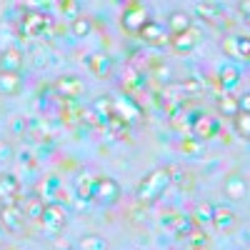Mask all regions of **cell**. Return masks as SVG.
<instances>
[{
  "label": "cell",
  "mask_w": 250,
  "mask_h": 250,
  "mask_svg": "<svg viewBox=\"0 0 250 250\" xmlns=\"http://www.w3.org/2000/svg\"><path fill=\"white\" fill-rule=\"evenodd\" d=\"M185 245H188V250H205L208 248V235L195 228V230L185 238Z\"/></svg>",
  "instance_id": "obj_27"
},
{
  "label": "cell",
  "mask_w": 250,
  "mask_h": 250,
  "mask_svg": "<svg viewBox=\"0 0 250 250\" xmlns=\"http://www.w3.org/2000/svg\"><path fill=\"white\" fill-rule=\"evenodd\" d=\"M55 90H58L60 98H65L68 103H73V100H78L83 93H85V83H83L78 75H60L55 80Z\"/></svg>",
  "instance_id": "obj_6"
},
{
  "label": "cell",
  "mask_w": 250,
  "mask_h": 250,
  "mask_svg": "<svg viewBox=\"0 0 250 250\" xmlns=\"http://www.w3.org/2000/svg\"><path fill=\"white\" fill-rule=\"evenodd\" d=\"M75 190H78V198H83V200H93L95 178H90L88 173H80V175L75 178Z\"/></svg>",
  "instance_id": "obj_20"
},
{
  "label": "cell",
  "mask_w": 250,
  "mask_h": 250,
  "mask_svg": "<svg viewBox=\"0 0 250 250\" xmlns=\"http://www.w3.org/2000/svg\"><path fill=\"white\" fill-rule=\"evenodd\" d=\"M153 75H158L160 80H168V78H170V68H168V65H155Z\"/></svg>",
  "instance_id": "obj_37"
},
{
  "label": "cell",
  "mask_w": 250,
  "mask_h": 250,
  "mask_svg": "<svg viewBox=\"0 0 250 250\" xmlns=\"http://www.w3.org/2000/svg\"><path fill=\"white\" fill-rule=\"evenodd\" d=\"M70 30H73V35H75V38H88V35H90V30H93V20H90V18H85V15H78V18L73 20Z\"/></svg>",
  "instance_id": "obj_26"
},
{
  "label": "cell",
  "mask_w": 250,
  "mask_h": 250,
  "mask_svg": "<svg viewBox=\"0 0 250 250\" xmlns=\"http://www.w3.org/2000/svg\"><path fill=\"white\" fill-rule=\"evenodd\" d=\"M220 85L225 88V90H230V88H235L238 83H240V73H238V68H233V65H225V68H220Z\"/></svg>",
  "instance_id": "obj_24"
},
{
  "label": "cell",
  "mask_w": 250,
  "mask_h": 250,
  "mask_svg": "<svg viewBox=\"0 0 250 250\" xmlns=\"http://www.w3.org/2000/svg\"><path fill=\"white\" fill-rule=\"evenodd\" d=\"M25 88V83H23V75L20 73H0V93L3 95H20Z\"/></svg>",
  "instance_id": "obj_14"
},
{
  "label": "cell",
  "mask_w": 250,
  "mask_h": 250,
  "mask_svg": "<svg viewBox=\"0 0 250 250\" xmlns=\"http://www.w3.org/2000/svg\"><path fill=\"white\" fill-rule=\"evenodd\" d=\"M25 210L20 208L18 203L15 205H3L0 208V223L5 225V230H10V233H20L23 230V225H25Z\"/></svg>",
  "instance_id": "obj_9"
},
{
  "label": "cell",
  "mask_w": 250,
  "mask_h": 250,
  "mask_svg": "<svg viewBox=\"0 0 250 250\" xmlns=\"http://www.w3.org/2000/svg\"><path fill=\"white\" fill-rule=\"evenodd\" d=\"M40 223L45 225V230H48L50 235H58V233L62 230V228H65V223H68L65 208L58 205V203L45 205V210H43V218H40Z\"/></svg>",
  "instance_id": "obj_2"
},
{
  "label": "cell",
  "mask_w": 250,
  "mask_h": 250,
  "mask_svg": "<svg viewBox=\"0 0 250 250\" xmlns=\"http://www.w3.org/2000/svg\"><path fill=\"white\" fill-rule=\"evenodd\" d=\"M23 33L25 35H50V18L45 13H25L23 18Z\"/></svg>",
  "instance_id": "obj_10"
},
{
  "label": "cell",
  "mask_w": 250,
  "mask_h": 250,
  "mask_svg": "<svg viewBox=\"0 0 250 250\" xmlns=\"http://www.w3.org/2000/svg\"><path fill=\"white\" fill-rule=\"evenodd\" d=\"M223 50H225V55H228V58H233V60H238V58H240V55H238V45H235V35L223 40Z\"/></svg>",
  "instance_id": "obj_33"
},
{
  "label": "cell",
  "mask_w": 250,
  "mask_h": 250,
  "mask_svg": "<svg viewBox=\"0 0 250 250\" xmlns=\"http://www.w3.org/2000/svg\"><path fill=\"white\" fill-rule=\"evenodd\" d=\"M148 10H145L143 5H138V3H130L128 8H125V13H123V28L128 30V33H133V35H138L143 28H145V23H148Z\"/></svg>",
  "instance_id": "obj_7"
},
{
  "label": "cell",
  "mask_w": 250,
  "mask_h": 250,
  "mask_svg": "<svg viewBox=\"0 0 250 250\" xmlns=\"http://www.w3.org/2000/svg\"><path fill=\"white\" fill-rule=\"evenodd\" d=\"M233 128H235L238 135L250 138V113H238V115L233 118Z\"/></svg>",
  "instance_id": "obj_29"
},
{
  "label": "cell",
  "mask_w": 250,
  "mask_h": 250,
  "mask_svg": "<svg viewBox=\"0 0 250 250\" xmlns=\"http://www.w3.org/2000/svg\"><path fill=\"white\" fill-rule=\"evenodd\" d=\"M198 40H200V33H198L195 28H190V30L183 33V35H173V38H170V45H173L178 53H190V50L198 45Z\"/></svg>",
  "instance_id": "obj_16"
},
{
  "label": "cell",
  "mask_w": 250,
  "mask_h": 250,
  "mask_svg": "<svg viewBox=\"0 0 250 250\" xmlns=\"http://www.w3.org/2000/svg\"><path fill=\"white\" fill-rule=\"evenodd\" d=\"M28 123H30V120H25V115H18V118L13 120V130H15V133H25V130H28Z\"/></svg>",
  "instance_id": "obj_35"
},
{
  "label": "cell",
  "mask_w": 250,
  "mask_h": 250,
  "mask_svg": "<svg viewBox=\"0 0 250 250\" xmlns=\"http://www.w3.org/2000/svg\"><path fill=\"white\" fill-rule=\"evenodd\" d=\"M213 210H215V205H210V203H198L195 210H193V223H200V225L213 223Z\"/></svg>",
  "instance_id": "obj_25"
},
{
  "label": "cell",
  "mask_w": 250,
  "mask_h": 250,
  "mask_svg": "<svg viewBox=\"0 0 250 250\" xmlns=\"http://www.w3.org/2000/svg\"><path fill=\"white\" fill-rule=\"evenodd\" d=\"M170 183H173V180H170V170H168V168H158V170L148 173V175L140 180L135 195H138L140 203H155L165 190H168Z\"/></svg>",
  "instance_id": "obj_1"
},
{
  "label": "cell",
  "mask_w": 250,
  "mask_h": 250,
  "mask_svg": "<svg viewBox=\"0 0 250 250\" xmlns=\"http://www.w3.org/2000/svg\"><path fill=\"white\" fill-rule=\"evenodd\" d=\"M195 10L200 13V18H208V20H215L220 15V5L215 3H195Z\"/></svg>",
  "instance_id": "obj_30"
},
{
  "label": "cell",
  "mask_w": 250,
  "mask_h": 250,
  "mask_svg": "<svg viewBox=\"0 0 250 250\" xmlns=\"http://www.w3.org/2000/svg\"><path fill=\"white\" fill-rule=\"evenodd\" d=\"M183 150H188V153H198V150H200V140H185V143H183Z\"/></svg>",
  "instance_id": "obj_38"
},
{
  "label": "cell",
  "mask_w": 250,
  "mask_h": 250,
  "mask_svg": "<svg viewBox=\"0 0 250 250\" xmlns=\"http://www.w3.org/2000/svg\"><path fill=\"white\" fill-rule=\"evenodd\" d=\"M105 128H108V130H110L115 138H123V135H125V130H128V125H125L120 118H115V115H113V118L105 123Z\"/></svg>",
  "instance_id": "obj_31"
},
{
  "label": "cell",
  "mask_w": 250,
  "mask_h": 250,
  "mask_svg": "<svg viewBox=\"0 0 250 250\" xmlns=\"http://www.w3.org/2000/svg\"><path fill=\"white\" fill-rule=\"evenodd\" d=\"M193 25H190V15H188L185 10H173L170 18H168V33L170 35H183L188 33Z\"/></svg>",
  "instance_id": "obj_17"
},
{
  "label": "cell",
  "mask_w": 250,
  "mask_h": 250,
  "mask_svg": "<svg viewBox=\"0 0 250 250\" xmlns=\"http://www.w3.org/2000/svg\"><path fill=\"white\" fill-rule=\"evenodd\" d=\"M240 10H243V18H245V23L250 25V3H243V5H240Z\"/></svg>",
  "instance_id": "obj_40"
},
{
  "label": "cell",
  "mask_w": 250,
  "mask_h": 250,
  "mask_svg": "<svg viewBox=\"0 0 250 250\" xmlns=\"http://www.w3.org/2000/svg\"><path fill=\"white\" fill-rule=\"evenodd\" d=\"M20 198V180L15 175H0V208L3 205H15Z\"/></svg>",
  "instance_id": "obj_11"
},
{
  "label": "cell",
  "mask_w": 250,
  "mask_h": 250,
  "mask_svg": "<svg viewBox=\"0 0 250 250\" xmlns=\"http://www.w3.org/2000/svg\"><path fill=\"white\" fill-rule=\"evenodd\" d=\"M213 223H215L218 230H233V228L238 225V215L230 210V208L218 205L215 210H213Z\"/></svg>",
  "instance_id": "obj_15"
},
{
  "label": "cell",
  "mask_w": 250,
  "mask_h": 250,
  "mask_svg": "<svg viewBox=\"0 0 250 250\" xmlns=\"http://www.w3.org/2000/svg\"><path fill=\"white\" fill-rule=\"evenodd\" d=\"M145 43H153V45H160V43H165V28L160 25V23H155V20H148L145 23V28L138 33Z\"/></svg>",
  "instance_id": "obj_18"
},
{
  "label": "cell",
  "mask_w": 250,
  "mask_h": 250,
  "mask_svg": "<svg viewBox=\"0 0 250 250\" xmlns=\"http://www.w3.org/2000/svg\"><path fill=\"white\" fill-rule=\"evenodd\" d=\"M123 85H125V90H140L145 85V73L128 65L125 68V75H123Z\"/></svg>",
  "instance_id": "obj_19"
},
{
  "label": "cell",
  "mask_w": 250,
  "mask_h": 250,
  "mask_svg": "<svg viewBox=\"0 0 250 250\" xmlns=\"http://www.w3.org/2000/svg\"><path fill=\"white\" fill-rule=\"evenodd\" d=\"M20 160H23V163H33V158H30V153H28V150L20 153Z\"/></svg>",
  "instance_id": "obj_41"
},
{
  "label": "cell",
  "mask_w": 250,
  "mask_h": 250,
  "mask_svg": "<svg viewBox=\"0 0 250 250\" xmlns=\"http://www.w3.org/2000/svg\"><path fill=\"white\" fill-rule=\"evenodd\" d=\"M220 130V123L210 115H205V113H195L193 120H190V133L195 140H208V138H213L215 133Z\"/></svg>",
  "instance_id": "obj_4"
},
{
  "label": "cell",
  "mask_w": 250,
  "mask_h": 250,
  "mask_svg": "<svg viewBox=\"0 0 250 250\" xmlns=\"http://www.w3.org/2000/svg\"><path fill=\"white\" fill-rule=\"evenodd\" d=\"M90 108L100 115L103 123H108V120L113 118V98H108V95H98V98L93 100V105H90Z\"/></svg>",
  "instance_id": "obj_21"
},
{
  "label": "cell",
  "mask_w": 250,
  "mask_h": 250,
  "mask_svg": "<svg viewBox=\"0 0 250 250\" xmlns=\"http://www.w3.org/2000/svg\"><path fill=\"white\" fill-rule=\"evenodd\" d=\"M223 193H225L228 200H243V198L248 195V183H245V178H240V175L225 178V183H223Z\"/></svg>",
  "instance_id": "obj_13"
},
{
  "label": "cell",
  "mask_w": 250,
  "mask_h": 250,
  "mask_svg": "<svg viewBox=\"0 0 250 250\" xmlns=\"http://www.w3.org/2000/svg\"><path fill=\"white\" fill-rule=\"evenodd\" d=\"M13 158V148L8 143H0V160H10Z\"/></svg>",
  "instance_id": "obj_39"
},
{
  "label": "cell",
  "mask_w": 250,
  "mask_h": 250,
  "mask_svg": "<svg viewBox=\"0 0 250 250\" xmlns=\"http://www.w3.org/2000/svg\"><path fill=\"white\" fill-rule=\"evenodd\" d=\"M58 250H73V248H70V245H60Z\"/></svg>",
  "instance_id": "obj_42"
},
{
  "label": "cell",
  "mask_w": 250,
  "mask_h": 250,
  "mask_svg": "<svg viewBox=\"0 0 250 250\" xmlns=\"http://www.w3.org/2000/svg\"><path fill=\"white\" fill-rule=\"evenodd\" d=\"M235 45H238V55L243 60H250V38L248 35H235Z\"/></svg>",
  "instance_id": "obj_32"
},
{
  "label": "cell",
  "mask_w": 250,
  "mask_h": 250,
  "mask_svg": "<svg viewBox=\"0 0 250 250\" xmlns=\"http://www.w3.org/2000/svg\"><path fill=\"white\" fill-rule=\"evenodd\" d=\"M238 108H240V113H250V93H243L238 98Z\"/></svg>",
  "instance_id": "obj_36"
},
{
  "label": "cell",
  "mask_w": 250,
  "mask_h": 250,
  "mask_svg": "<svg viewBox=\"0 0 250 250\" xmlns=\"http://www.w3.org/2000/svg\"><path fill=\"white\" fill-rule=\"evenodd\" d=\"M23 50L18 48H8L0 53V73H20L23 68Z\"/></svg>",
  "instance_id": "obj_12"
},
{
  "label": "cell",
  "mask_w": 250,
  "mask_h": 250,
  "mask_svg": "<svg viewBox=\"0 0 250 250\" xmlns=\"http://www.w3.org/2000/svg\"><path fill=\"white\" fill-rule=\"evenodd\" d=\"M113 115L120 118L125 125H130V123H138V120H140L143 110H140V105H138L133 98L123 95V98H115V100H113Z\"/></svg>",
  "instance_id": "obj_3"
},
{
  "label": "cell",
  "mask_w": 250,
  "mask_h": 250,
  "mask_svg": "<svg viewBox=\"0 0 250 250\" xmlns=\"http://www.w3.org/2000/svg\"><path fill=\"white\" fill-rule=\"evenodd\" d=\"M83 62H85V68L95 75V78H110L113 70H115V62L108 53H93L88 58H83Z\"/></svg>",
  "instance_id": "obj_8"
},
{
  "label": "cell",
  "mask_w": 250,
  "mask_h": 250,
  "mask_svg": "<svg viewBox=\"0 0 250 250\" xmlns=\"http://www.w3.org/2000/svg\"><path fill=\"white\" fill-rule=\"evenodd\" d=\"M120 198V185L113 178H95V190H93V200H98L100 205H113Z\"/></svg>",
  "instance_id": "obj_5"
},
{
  "label": "cell",
  "mask_w": 250,
  "mask_h": 250,
  "mask_svg": "<svg viewBox=\"0 0 250 250\" xmlns=\"http://www.w3.org/2000/svg\"><path fill=\"white\" fill-rule=\"evenodd\" d=\"M23 210H25V215H28V218H33V220H40V218H43V210H45V203L40 200V198H30V200L25 203V208H23Z\"/></svg>",
  "instance_id": "obj_28"
},
{
  "label": "cell",
  "mask_w": 250,
  "mask_h": 250,
  "mask_svg": "<svg viewBox=\"0 0 250 250\" xmlns=\"http://www.w3.org/2000/svg\"><path fill=\"white\" fill-rule=\"evenodd\" d=\"M218 110H220L223 115L235 118V115L240 113V108H238V98H235V95H228V93H220V95H218Z\"/></svg>",
  "instance_id": "obj_23"
},
{
  "label": "cell",
  "mask_w": 250,
  "mask_h": 250,
  "mask_svg": "<svg viewBox=\"0 0 250 250\" xmlns=\"http://www.w3.org/2000/svg\"><path fill=\"white\" fill-rule=\"evenodd\" d=\"M78 248L80 250H108V240L98 233H88L78 240Z\"/></svg>",
  "instance_id": "obj_22"
},
{
  "label": "cell",
  "mask_w": 250,
  "mask_h": 250,
  "mask_svg": "<svg viewBox=\"0 0 250 250\" xmlns=\"http://www.w3.org/2000/svg\"><path fill=\"white\" fill-rule=\"evenodd\" d=\"M58 8H60L62 13H65L68 18H73V20L80 15V5H78V3H73V0H68V3H60Z\"/></svg>",
  "instance_id": "obj_34"
}]
</instances>
